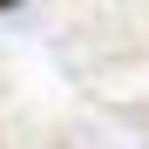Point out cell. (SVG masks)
I'll return each mask as SVG.
<instances>
[]
</instances>
